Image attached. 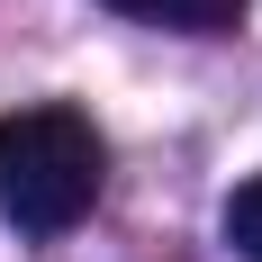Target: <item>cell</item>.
Instances as JSON below:
<instances>
[{
	"instance_id": "7a4b0ae2",
	"label": "cell",
	"mask_w": 262,
	"mask_h": 262,
	"mask_svg": "<svg viewBox=\"0 0 262 262\" xmlns=\"http://www.w3.org/2000/svg\"><path fill=\"white\" fill-rule=\"evenodd\" d=\"M118 18H145V27H190V36H217V27L244 18V0H108Z\"/></svg>"
},
{
	"instance_id": "6da1fadb",
	"label": "cell",
	"mask_w": 262,
	"mask_h": 262,
	"mask_svg": "<svg viewBox=\"0 0 262 262\" xmlns=\"http://www.w3.org/2000/svg\"><path fill=\"white\" fill-rule=\"evenodd\" d=\"M108 181V145L73 100H36L0 118V217L27 235H63Z\"/></svg>"
},
{
	"instance_id": "3957f363",
	"label": "cell",
	"mask_w": 262,
	"mask_h": 262,
	"mask_svg": "<svg viewBox=\"0 0 262 262\" xmlns=\"http://www.w3.org/2000/svg\"><path fill=\"white\" fill-rule=\"evenodd\" d=\"M226 244H235L244 262H262V172L226 190Z\"/></svg>"
}]
</instances>
